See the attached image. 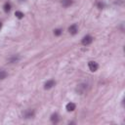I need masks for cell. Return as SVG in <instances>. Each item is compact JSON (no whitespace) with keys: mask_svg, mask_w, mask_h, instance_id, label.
<instances>
[{"mask_svg":"<svg viewBox=\"0 0 125 125\" xmlns=\"http://www.w3.org/2000/svg\"><path fill=\"white\" fill-rule=\"evenodd\" d=\"M92 42H93V37H92L91 35H86V36H84V37L82 38V41H81V43H82L84 46H87V45L91 44Z\"/></svg>","mask_w":125,"mask_h":125,"instance_id":"1","label":"cell"},{"mask_svg":"<svg viewBox=\"0 0 125 125\" xmlns=\"http://www.w3.org/2000/svg\"><path fill=\"white\" fill-rule=\"evenodd\" d=\"M88 66H89V69L91 70V71H96L97 69H98V67H99V65H98V63L96 62H93V61H91V62H88Z\"/></svg>","mask_w":125,"mask_h":125,"instance_id":"2","label":"cell"},{"mask_svg":"<svg viewBox=\"0 0 125 125\" xmlns=\"http://www.w3.org/2000/svg\"><path fill=\"white\" fill-rule=\"evenodd\" d=\"M68 31H69V33L70 34H72V35H74V34H76L77 33V31H78V26H77V24H72V25H70L69 27H68Z\"/></svg>","mask_w":125,"mask_h":125,"instance_id":"3","label":"cell"},{"mask_svg":"<svg viewBox=\"0 0 125 125\" xmlns=\"http://www.w3.org/2000/svg\"><path fill=\"white\" fill-rule=\"evenodd\" d=\"M55 84H56V82L54 81V80H48L46 83H45V85H44V89H46V90H48V89H51L53 86H55Z\"/></svg>","mask_w":125,"mask_h":125,"instance_id":"4","label":"cell"},{"mask_svg":"<svg viewBox=\"0 0 125 125\" xmlns=\"http://www.w3.org/2000/svg\"><path fill=\"white\" fill-rule=\"evenodd\" d=\"M65 107H66V110H67V111H73V110L75 109L76 105H75V104H73V103H68Z\"/></svg>","mask_w":125,"mask_h":125,"instance_id":"5","label":"cell"},{"mask_svg":"<svg viewBox=\"0 0 125 125\" xmlns=\"http://www.w3.org/2000/svg\"><path fill=\"white\" fill-rule=\"evenodd\" d=\"M33 114H34V111L31 110V109H28V110H26V111L23 113V115H24L25 118H30V117L33 116Z\"/></svg>","mask_w":125,"mask_h":125,"instance_id":"6","label":"cell"},{"mask_svg":"<svg viewBox=\"0 0 125 125\" xmlns=\"http://www.w3.org/2000/svg\"><path fill=\"white\" fill-rule=\"evenodd\" d=\"M62 4L63 7H68L72 4V0H62Z\"/></svg>","mask_w":125,"mask_h":125,"instance_id":"7","label":"cell"},{"mask_svg":"<svg viewBox=\"0 0 125 125\" xmlns=\"http://www.w3.org/2000/svg\"><path fill=\"white\" fill-rule=\"evenodd\" d=\"M10 10H11V4L9 2H6L4 4V11L6 13H8V12H10Z\"/></svg>","mask_w":125,"mask_h":125,"instance_id":"8","label":"cell"},{"mask_svg":"<svg viewBox=\"0 0 125 125\" xmlns=\"http://www.w3.org/2000/svg\"><path fill=\"white\" fill-rule=\"evenodd\" d=\"M51 120H52L53 122H55V123H57V122L59 121V116H58V114H57V113H55V114H53V115L51 116Z\"/></svg>","mask_w":125,"mask_h":125,"instance_id":"9","label":"cell"},{"mask_svg":"<svg viewBox=\"0 0 125 125\" xmlns=\"http://www.w3.org/2000/svg\"><path fill=\"white\" fill-rule=\"evenodd\" d=\"M7 75H8V74H7V72H6L5 70H0V80L6 78Z\"/></svg>","mask_w":125,"mask_h":125,"instance_id":"10","label":"cell"},{"mask_svg":"<svg viewBox=\"0 0 125 125\" xmlns=\"http://www.w3.org/2000/svg\"><path fill=\"white\" fill-rule=\"evenodd\" d=\"M15 16L18 18V19H22L23 18V13H21V11H17L15 13Z\"/></svg>","mask_w":125,"mask_h":125,"instance_id":"11","label":"cell"},{"mask_svg":"<svg viewBox=\"0 0 125 125\" xmlns=\"http://www.w3.org/2000/svg\"><path fill=\"white\" fill-rule=\"evenodd\" d=\"M62 29H60V28H58V29H55V30H54V34H55V35H57V36L61 35V34H62Z\"/></svg>","mask_w":125,"mask_h":125,"instance_id":"12","label":"cell"},{"mask_svg":"<svg viewBox=\"0 0 125 125\" xmlns=\"http://www.w3.org/2000/svg\"><path fill=\"white\" fill-rule=\"evenodd\" d=\"M98 7H99L100 9H102V8L104 7V4H103V3H101V2H99V3H98Z\"/></svg>","mask_w":125,"mask_h":125,"instance_id":"13","label":"cell"},{"mask_svg":"<svg viewBox=\"0 0 125 125\" xmlns=\"http://www.w3.org/2000/svg\"><path fill=\"white\" fill-rule=\"evenodd\" d=\"M1 28H2V23L0 22V29H1Z\"/></svg>","mask_w":125,"mask_h":125,"instance_id":"14","label":"cell"},{"mask_svg":"<svg viewBox=\"0 0 125 125\" xmlns=\"http://www.w3.org/2000/svg\"><path fill=\"white\" fill-rule=\"evenodd\" d=\"M21 1H22V0H21Z\"/></svg>","mask_w":125,"mask_h":125,"instance_id":"15","label":"cell"}]
</instances>
